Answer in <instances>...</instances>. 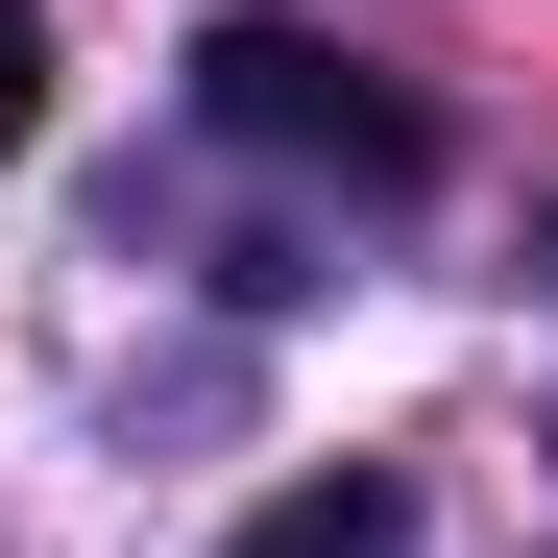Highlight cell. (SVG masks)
I'll return each mask as SVG.
<instances>
[{
  "mask_svg": "<svg viewBox=\"0 0 558 558\" xmlns=\"http://www.w3.org/2000/svg\"><path fill=\"white\" fill-rule=\"evenodd\" d=\"M195 122L219 146H267V170H340V195H437V98L413 73H364V49H316V25H195Z\"/></svg>",
  "mask_w": 558,
  "mask_h": 558,
  "instance_id": "obj_1",
  "label": "cell"
},
{
  "mask_svg": "<svg viewBox=\"0 0 558 558\" xmlns=\"http://www.w3.org/2000/svg\"><path fill=\"white\" fill-rule=\"evenodd\" d=\"M219 558H413V486H389V461H316V486H267Z\"/></svg>",
  "mask_w": 558,
  "mask_h": 558,
  "instance_id": "obj_2",
  "label": "cell"
},
{
  "mask_svg": "<svg viewBox=\"0 0 558 558\" xmlns=\"http://www.w3.org/2000/svg\"><path fill=\"white\" fill-rule=\"evenodd\" d=\"M49 146V0H0V170Z\"/></svg>",
  "mask_w": 558,
  "mask_h": 558,
  "instance_id": "obj_3",
  "label": "cell"
}]
</instances>
